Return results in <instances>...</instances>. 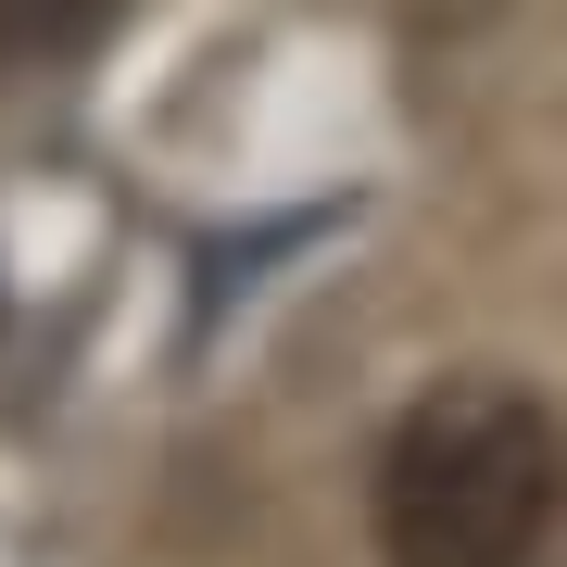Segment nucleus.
<instances>
[{
    "label": "nucleus",
    "instance_id": "nucleus-2",
    "mask_svg": "<svg viewBox=\"0 0 567 567\" xmlns=\"http://www.w3.org/2000/svg\"><path fill=\"white\" fill-rule=\"evenodd\" d=\"M114 25V0H0V63H63Z\"/></svg>",
    "mask_w": 567,
    "mask_h": 567
},
{
    "label": "nucleus",
    "instance_id": "nucleus-1",
    "mask_svg": "<svg viewBox=\"0 0 567 567\" xmlns=\"http://www.w3.org/2000/svg\"><path fill=\"white\" fill-rule=\"evenodd\" d=\"M567 505V429L517 379H442L379 454L391 567H529Z\"/></svg>",
    "mask_w": 567,
    "mask_h": 567
}]
</instances>
